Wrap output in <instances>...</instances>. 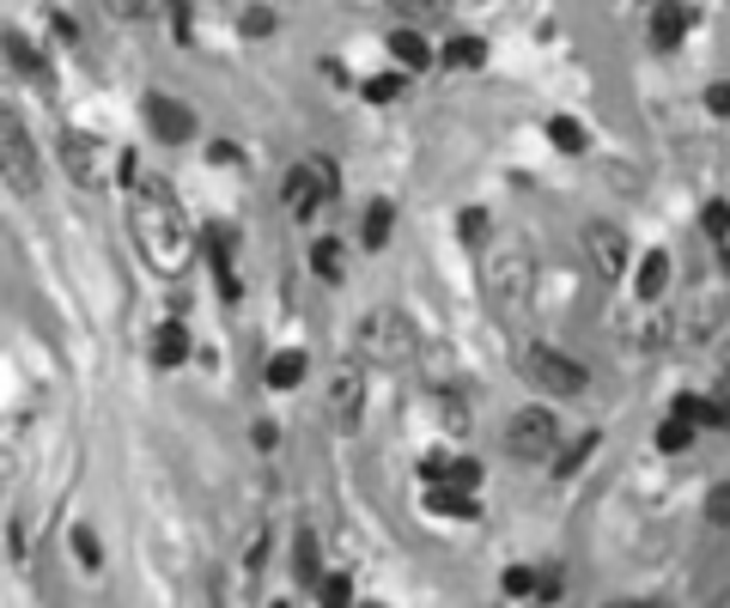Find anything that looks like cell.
Returning <instances> with one entry per match:
<instances>
[{
	"mask_svg": "<svg viewBox=\"0 0 730 608\" xmlns=\"http://www.w3.org/2000/svg\"><path fill=\"white\" fill-rule=\"evenodd\" d=\"M135 177V165H128ZM128 219H135V243L140 256L153 262L158 274H183L189 268V250H195V231H189L183 207H177L171 182L165 177H135L128 182Z\"/></svg>",
	"mask_w": 730,
	"mask_h": 608,
	"instance_id": "obj_1",
	"label": "cell"
},
{
	"mask_svg": "<svg viewBox=\"0 0 730 608\" xmlns=\"http://www.w3.org/2000/svg\"><path fill=\"white\" fill-rule=\"evenodd\" d=\"M0 182H7L13 195H37V182H43L37 140L25 135V122H18L13 110H0Z\"/></svg>",
	"mask_w": 730,
	"mask_h": 608,
	"instance_id": "obj_2",
	"label": "cell"
},
{
	"mask_svg": "<svg viewBox=\"0 0 730 608\" xmlns=\"http://www.w3.org/2000/svg\"><path fill=\"white\" fill-rule=\"evenodd\" d=\"M342 189V170L329 165L323 152H311V159H298L293 170H286V189H280V201H286V213L293 219H311L317 207H323L329 195Z\"/></svg>",
	"mask_w": 730,
	"mask_h": 608,
	"instance_id": "obj_3",
	"label": "cell"
},
{
	"mask_svg": "<svg viewBox=\"0 0 730 608\" xmlns=\"http://www.w3.org/2000/svg\"><path fill=\"white\" fill-rule=\"evenodd\" d=\"M359 353L372 365H402L414 359V322L402 317V311H366V322H359Z\"/></svg>",
	"mask_w": 730,
	"mask_h": 608,
	"instance_id": "obj_4",
	"label": "cell"
},
{
	"mask_svg": "<svg viewBox=\"0 0 730 608\" xmlns=\"http://www.w3.org/2000/svg\"><path fill=\"white\" fill-rule=\"evenodd\" d=\"M529 292H536V268H529V256L517 250V243H505L494 256V268H487V299L505 311V317H517L529 304Z\"/></svg>",
	"mask_w": 730,
	"mask_h": 608,
	"instance_id": "obj_5",
	"label": "cell"
},
{
	"mask_svg": "<svg viewBox=\"0 0 730 608\" xmlns=\"http://www.w3.org/2000/svg\"><path fill=\"white\" fill-rule=\"evenodd\" d=\"M524 371H529V383L536 390H548V395H578L585 383H591V371L578 359H566L560 347H548V341H529L524 347Z\"/></svg>",
	"mask_w": 730,
	"mask_h": 608,
	"instance_id": "obj_6",
	"label": "cell"
},
{
	"mask_svg": "<svg viewBox=\"0 0 730 608\" xmlns=\"http://www.w3.org/2000/svg\"><path fill=\"white\" fill-rule=\"evenodd\" d=\"M560 444V420L548 408H517L512 420H505V451L517 456V463H548Z\"/></svg>",
	"mask_w": 730,
	"mask_h": 608,
	"instance_id": "obj_7",
	"label": "cell"
},
{
	"mask_svg": "<svg viewBox=\"0 0 730 608\" xmlns=\"http://www.w3.org/2000/svg\"><path fill=\"white\" fill-rule=\"evenodd\" d=\"M329 420L342 432H359V420H366V371L359 365L335 371V383H329Z\"/></svg>",
	"mask_w": 730,
	"mask_h": 608,
	"instance_id": "obj_8",
	"label": "cell"
},
{
	"mask_svg": "<svg viewBox=\"0 0 730 608\" xmlns=\"http://www.w3.org/2000/svg\"><path fill=\"white\" fill-rule=\"evenodd\" d=\"M585 250H591V268H597V280H622L627 274V238H622V226H609V219H597V226H585Z\"/></svg>",
	"mask_w": 730,
	"mask_h": 608,
	"instance_id": "obj_9",
	"label": "cell"
},
{
	"mask_svg": "<svg viewBox=\"0 0 730 608\" xmlns=\"http://www.w3.org/2000/svg\"><path fill=\"white\" fill-rule=\"evenodd\" d=\"M140 110H146V122H153V135L171 140V147H183V140L195 135V110L177 104L171 91H146V104H140Z\"/></svg>",
	"mask_w": 730,
	"mask_h": 608,
	"instance_id": "obj_10",
	"label": "cell"
},
{
	"mask_svg": "<svg viewBox=\"0 0 730 608\" xmlns=\"http://www.w3.org/2000/svg\"><path fill=\"white\" fill-rule=\"evenodd\" d=\"M62 165H67V177L79 182V189H98V147H92V135H79V128H62Z\"/></svg>",
	"mask_w": 730,
	"mask_h": 608,
	"instance_id": "obj_11",
	"label": "cell"
},
{
	"mask_svg": "<svg viewBox=\"0 0 730 608\" xmlns=\"http://www.w3.org/2000/svg\"><path fill=\"white\" fill-rule=\"evenodd\" d=\"M0 49H7V61H13L18 74L25 79H37V86H49V61L37 55L31 49V37H25V30H7V37H0Z\"/></svg>",
	"mask_w": 730,
	"mask_h": 608,
	"instance_id": "obj_12",
	"label": "cell"
},
{
	"mask_svg": "<svg viewBox=\"0 0 730 608\" xmlns=\"http://www.w3.org/2000/svg\"><path fill=\"white\" fill-rule=\"evenodd\" d=\"M207 256H214L219 292H226V299H238V268H232V231H226V226H207Z\"/></svg>",
	"mask_w": 730,
	"mask_h": 608,
	"instance_id": "obj_13",
	"label": "cell"
},
{
	"mask_svg": "<svg viewBox=\"0 0 730 608\" xmlns=\"http://www.w3.org/2000/svg\"><path fill=\"white\" fill-rule=\"evenodd\" d=\"M426 511H438V517H475V493H469V486H457V481H433Z\"/></svg>",
	"mask_w": 730,
	"mask_h": 608,
	"instance_id": "obj_14",
	"label": "cell"
},
{
	"mask_svg": "<svg viewBox=\"0 0 730 608\" xmlns=\"http://www.w3.org/2000/svg\"><path fill=\"white\" fill-rule=\"evenodd\" d=\"M688 25H694V13H688V7H682V0H657V13H652V37H657V43H682V30Z\"/></svg>",
	"mask_w": 730,
	"mask_h": 608,
	"instance_id": "obj_15",
	"label": "cell"
},
{
	"mask_svg": "<svg viewBox=\"0 0 730 608\" xmlns=\"http://www.w3.org/2000/svg\"><path fill=\"white\" fill-rule=\"evenodd\" d=\"M293 578H298V584H311V591H317V578H323V560H317V535L311 530L293 535Z\"/></svg>",
	"mask_w": 730,
	"mask_h": 608,
	"instance_id": "obj_16",
	"label": "cell"
},
{
	"mask_svg": "<svg viewBox=\"0 0 730 608\" xmlns=\"http://www.w3.org/2000/svg\"><path fill=\"white\" fill-rule=\"evenodd\" d=\"M153 359L158 365H183L189 359V329L183 322H165V329L153 334Z\"/></svg>",
	"mask_w": 730,
	"mask_h": 608,
	"instance_id": "obj_17",
	"label": "cell"
},
{
	"mask_svg": "<svg viewBox=\"0 0 730 608\" xmlns=\"http://www.w3.org/2000/svg\"><path fill=\"white\" fill-rule=\"evenodd\" d=\"M389 49H396V61H402V67H426V61H433V49H426V37H420L414 25L389 30Z\"/></svg>",
	"mask_w": 730,
	"mask_h": 608,
	"instance_id": "obj_18",
	"label": "cell"
},
{
	"mask_svg": "<svg viewBox=\"0 0 730 608\" xmlns=\"http://www.w3.org/2000/svg\"><path fill=\"white\" fill-rule=\"evenodd\" d=\"M633 287H639V299H657V292L669 287V256H664V250H652V256L639 262V280H633Z\"/></svg>",
	"mask_w": 730,
	"mask_h": 608,
	"instance_id": "obj_19",
	"label": "cell"
},
{
	"mask_svg": "<svg viewBox=\"0 0 730 608\" xmlns=\"http://www.w3.org/2000/svg\"><path fill=\"white\" fill-rule=\"evenodd\" d=\"M389 231H396V207H389V201H372V207H366V250H384Z\"/></svg>",
	"mask_w": 730,
	"mask_h": 608,
	"instance_id": "obj_20",
	"label": "cell"
},
{
	"mask_svg": "<svg viewBox=\"0 0 730 608\" xmlns=\"http://www.w3.org/2000/svg\"><path fill=\"white\" fill-rule=\"evenodd\" d=\"M305 365H311V359H305V353H274V359H268V383H274V390H293V383L298 378H305Z\"/></svg>",
	"mask_w": 730,
	"mask_h": 608,
	"instance_id": "obj_21",
	"label": "cell"
},
{
	"mask_svg": "<svg viewBox=\"0 0 730 608\" xmlns=\"http://www.w3.org/2000/svg\"><path fill=\"white\" fill-rule=\"evenodd\" d=\"M591 451H597V432H585V439H573L566 451H554L548 463H554V474H573V469H585V463H591Z\"/></svg>",
	"mask_w": 730,
	"mask_h": 608,
	"instance_id": "obj_22",
	"label": "cell"
},
{
	"mask_svg": "<svg viewBox=\"0 0 730 608\" xmlns=\"http://www.w3.org/2000/svg\"><path fill=\"white\" fill-rule=\"evenodd\" d=\"M482 61H487L482 37H451V43H445V67H482Z\"/></svg>",
	"mask_w": 730,
	"mask_h": 608,
	"instance_id": "obj_23",
	"label": "cell"
},
{
	"mask_svg": "<svg viewBox=\"0 0 730 608\" xmlns=\"http://www.w3.org/2000/svg\"><path fill=\"white\" fill-rule=\"evenodd\" d=\"M311 268L317 274H323V280H342V274H347V256H342V243H317V250H311Z\"/></svg>",
	"mask_w": 730,
	"mask_h": 608,
	"instance_id": "obj_24",
	"label": "cell"
},
{
	"mask_svg": "<svg viewBox=\"0 0 730 608\" xmlns=\"http://www.w3.org/2000/svg\"><path fill=\"white\" fill-rule=\"evenodd\" d=\"M402 86H408L402 74H372V79H366V98H372V104H396Z\"/></svg>",
	"mask_w": 730,
	"mask_h": 608,
	"instance_id": "obj_25",
	"label": "cell"
},
{
	"mask_svg": "<svg viewBox=\"0 0 730 608\" xmlns=\"http://www.w3.org/2000/svg\"><path fill=\"white\" fill-rule=\"evenodd\" d=\"M548 135H554L560 152H585V128H578L573 116H554V122H548Z\"/></svg>",
	"mask_w": 730,
	"mask_h": 608,
	"instance_id": "obj_26",
	"label": "cell"
},
{
	"mask_svg": "<svg viewBox=\"0 0 730 608\" xmlns=\"http://www.w3.org/2000/svg\"><path fill=\"white\" fill-rule=\"evenodd\" d=\"M451 7V0H389V13H402L408 25H420V18H438Z\"/></svg>",
	"mask_w": 730,
	"mask_h": 608,
	"instance_id": "obj_27",
	"label": "cell"
},
{
	"mask_svg": "<svg viewBox=\"0 0 730 608\" xmlns=\"http://www.w3.org/2000/svg\"><path fill=\"white\" fill-rule=\"evenodd\" d=\"M706 523H718V530H730V481H718L713 493H706Z\"/></svg>",
	"mask_w": 730,
	"mask_h": 608,
	"instance_id": "obj_28",
	"label": "cell"
},
{
	"mask_svg": "<svg viewBox=\"0 0 730 608\" xmlns=\"http://www.w3.org/2000/svg\"><path fill=\"white\" fill-rule=\"evenodd\" d=\"M688 444H694V426H688V420H676V414H669V426H664V432H657V451H688Z\"/></svg>",
	"mask_w": 730,
	"mask_h": 608,
	"instance_id": "obj_29",
	"label": "cell"
},
{
	"mask_svg": "<svg viewBox=\"0 0 730 608\" xmlns=\"http://www.w3.org/2000/svg\"><path fill=\"white\" fill-rule=\"evenodd\" d=\"M317 596H323V603H347V596H354V578H347V572H323V578H317Z\"/></svg>",
	"mask_w": 730,
	"mask_h": 608,
	"instance_id": "obj_30",
	"label": "cell"
},
{
	"mask_svg": "<svg viewBox=\"0 0 730 608\" xmlns=\"http://www.w3.org/2000/svg\"><path fill=\"white\" fill-rule=\"evenodd\" d=\"M457 231H463V243H482L494 226H487V213H482V207H463V213H457Z\"/></svg>",
	"mask_w": 730,
	"mask_h": 608,
	"instance_id": "obj_31",
	"label": "cell"
},
{
	"mask_svg": "<svg viewBox=\"0 0 730 608\" xmlns=\"http://www.w3.org/2000/svg\"><path fill=\"white\" fill-rule=\"evenodd\" d=\"M74 554H79V566H92V572H98V560H104V547H98V535L86 530V523L74 530Z\"/></svg>",
	"mask_w": 730,
	"mask_h": 608,
	"instance_id": "obj_32",
	"label": "cell"
},
{
	"mask_svg": "<svg viewBox=\"0 0 730 608\" xmlns=\"http://www.w3.org/2000/svg\"><path fill=\"white\" fill-rule=\"evenodd\" d=\"M238 25H244V37H268V30H274V13H268V7H244Z\"/></svg>",
	"mask_w": 730,
	"mask_h": 608,
	"instance_id": "obj_33",
	"label": "cell"
},
{
	"mask_svg": "<svg viewBox=\"0 0 730 608\" xmlns=\"http://www.w3.org/2000/svg\"><path fill=\"white\" fill-rule=\"evenodd\" d=\"M536 591V566H505V596H529Z\"/></svg>",
	"mask_w": 730,
	"mask_h": 608,
	"instance_id": "obj_34",
	"label": "cell"
},
{
	"mask_svg": "<svg viewBox=\"0 0 730 608\" xmlns=\"http://www.w3.org/2000/svg\"><path fill=\"white\" fill-rule=\"evenodd\" d=\"M116 18H128V25H140V18H153V0H104Z\"/></svg>",
	"mask_w": 730,
	"mask_h": 608,
	"instance_id": "obj_35",
	"label": "cell"
},
{
	"mask_svg": "<svg viewBox=\"0 0 730 608\" xmlns=\"http://www.w3.org/2000/svg\"><path fill=\"white\" fill-rule=\"evenodd\" d=\"M700 219H706V231H713V238H730V207H725V201H713Z\"/></svg>",
	"mask_w": 730,
	"mask_h": 608,
	"instance_id": "obj_36",
	"label": "cell"
},
{
	"mask_svg": "<svg viewBox=\"0 0 730 608\" xmlns=\"http://www.w3.org/2000/svg\"><path fill=\"white\" fill-rule=\"evenodd\" d=\"M706 110H713V116H730V79L706 86Z\"/></svg>",
	"mask_w": 730,
	"mask_h": 608,
	"instance_id": "obj_37",
	"label": "cell"
},
{
	"mask_svg": "<svg viewBox=\"0 0 730 608\" xmlns=\"http://www.w3.org/2000/svg\"><path fill=\"white\" fill-rule=\"evenodd\" d=\"M445 481H457V486H475L482 481V463H451V474Z\"/></svg>",
	"mask_w": 730,
	"mask_h": 608,
	"instance_id": "obj_38",
	"label": "cell"
},
{
	"mask_svg": "<svg viewBox=\"0 0 730 608\" xmlns=\"http://www.w3.org/2000/svg\"><path fill=\"white\" fill-rule=\"evenodd\" d=\"M725 274H730V243H725Z\"/></svg>",
	"mask_w": 730,
	"mask_h": 608,
	"instance_id": "obj_39",
	"label": "cell"
},
{
	"mask_svg": "<svg viewBox=\"0 0 730 608\" xmlns=\"http://www.w3.org/2000/svg\"><path fill=\"white\" fill-rule=\"evenodd\" d=\"M725 402H730V371H725Z\"/></svg>",
	"mask_w": 730,
	"mask_h": 608,
	"instance_id": "obj_40",
	"label": "cell"
}]
</instances>
